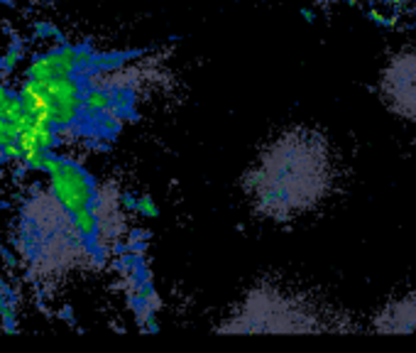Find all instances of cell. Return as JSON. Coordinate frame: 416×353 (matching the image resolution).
I'll return each mask as SVG.
<instances>
[{
    "label": "cell",
    "mask_w": 416,
    "mask_h": 353,
    "mask_svg": "<svg viewBox=\"0 0 416 353\" xmlns=\"http://www.w3.org/2000/svg\"><path fill=\"white\" fill-rule=\"evenodd\" d=\"M336 152L321 130L294 125L274 135L242 174V194L260 218L289 223L336 189Z\"/></svg>",
    "instance_id": "1"
},
{
    "label": "cell",
    "mask_w": 416,
    "mask_h": 353,
    "mask_svg": "<svg viewBox=\"0 0 416 353\" xmlns=\"http://www.w3.org/2000/svg\"><path fill=\"white\" fill-rule=\"evenodd\" d=\"M343 329L311 297L279 285H255L215 327L218 334H316Z\"/></svg>",
    "instance_id": "2"
},
{
    "label": "cell",
    "mask_w": 416,
    "mask_h": 353,
    "mask_svg": "<svg viewBox=\"0 0 416 353\" xmlns=\"http://www.w3.org/2000/svg\"><path fill=\"white\" fill-rule=\"evenodd\" d=\"M380 101L392 115L416 125V52L402 49L385 62L377 79Z\"/></svg>",
    "instance_id": "3"
},
{
    "label": "cell",
    "mask_w": 416,
    "mask_h": 353,
    "mask_svg": "<svg viewBox=\"0 0 416 353\" xmlns=\"http://www.w3.org/2000/svg\"><path fill=\"white\" fill-rule=\"evenodd\" d=\"M52 194L66 214H76L79 209L91 206L96 199L91 176L74 162H64L62 172L52 174Z\"/></svg>",
    "instance_id": "4"
},
{
    "label": "cell",
    "mask_w": 416,
    "mask_h": 353,
    "mask_svg": "<svg viewBox=\"0 0 416 353\" xmlns=\"http://www.w3.org/2000/svg\"><path fill=\"white\" fill-rule=\"evenodd\" d=\"M370 329L377 334H416V292L387 302L373 317Z\"/></svg>",
    "instance_id": "5"
},
{
    "label": "cell",
    "mask_w": 416,
    "mask_h": 353,
    "mask_svg": "<svg viewBox=\"0 0 416 353\" xmlns=\"http://www.w3.org/2000/svg\"><path fill=\"white\" fill-rule=\"evenodd\" d=\"M52 76H59L57 52L42 54V57H37L35 62L30 64V69H27V79H52Z\"/></svg>",
    "instance_id": "6"
},
{
    "label": "cell",
    "mask_w": 416,
    "mask_h": 353,
    "mask_svg": "<svg viewBox=\"0 0 416 353\" xmlns=\"http://www.w3.org/2000/svg\"><path fill=\"white\" fill-rule=\"evenodd\" d=\"M71 216H74V228H76V233H79L81 238H91V236L96 233V228H98V214L93 211L91 206L79 209V211L71 214Z\"/></svg>",
    "instance_id": "7"
},
{
    "label": "cell",
    "mask_w": 416,
    "mask_h": 353,
    "mask_svg": "<svg viewBox=\"0 0 416 353\" xmlns=\"http://www.w3.org/2000/svg\"><path fill=\"white\" fill-rule=\"evenodd\" d=\"M83 106L88 110H103L110 106V93L103 88H91V91L83 96Z\"/></svg>",
    "instance_id": "8"
},
{
    "label": "cell",
    "mask_w": 416,
    "mask_h": 353,
    "mask_svg": "<svg viewBox=\"0 0 416 353\" xmlns=\"http://www.w3.org/2000/svg\"><path fill=\"white\" fill-rule=\"evenodd\" d=\"M49 150H42V147H35V150L22 154V162H25L27 169H35V172H44V164H47Z\"/></svg>",
    "instance_id": "9"
},
{
    "label": "cell",
    "mask_w": 416,
    "mask_h": 353,
    "mask_svg": "<svg viewBox=\"0 0 416 353\" xmlns=\"http://www.w3.org/2000/svg\"><path fill=\"white\" fill-rule=\"evenodd\" d=\"M20 59H22V44H20V42H15L13 47L8 49V54H5V57L0 59V69L13 71L15 66L20 64Z\"/></svg>",
    "instance_id": "10"
},
{
    "label": "cell",
    "mask_w": 416,
    "mask_h": 353,
    "mask_svg": "<svg viewBox=\"0 0 416 353\" xmlns=\"http://www.w3.org/2000/svg\"><path fill=\"white\" fill-rule=\"evenodd\" d=\"M348 3L373 5V8H395V5H402V3H407V0H348Z\"/></svg>",
    "instance_id": "11"
},
{
    "label": "cell",
    "mask_w": 416,
    "mask_h": 353,
    "mask_svg": "<svg viewBox=\"0 0 416 353\" xmlns=\"http://www.w3.org/2000/svg\"><path fill=\"white\" fill-rule=\"evenodd\" d=\"M0 292H3V295H8V297H10V295H13V292H10V287H8V285H5V283H3V280H0Z\"/></svg>",
    "instance_id": "12"
}]
</instances>
